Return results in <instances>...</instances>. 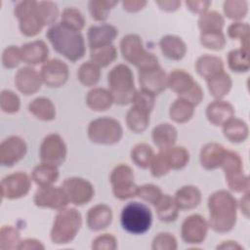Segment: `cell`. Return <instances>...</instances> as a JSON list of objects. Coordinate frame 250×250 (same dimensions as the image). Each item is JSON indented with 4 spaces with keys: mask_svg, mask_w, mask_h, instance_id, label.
Wrapping results in <instances>:
<instances>
[{
    "mask_svg": "<svg viewBox=\"0 0 250 250\" xmlns=\"http://www.w3.org/2000/svg\"><path fill=\"white\" fill-rule=\"evenodd\" d=\"M238 202L228 190L220 189L208 197V225L214 231L226 233L230 231L237 219Z\"/></svg>",
    "mask_w": 250,
    "mask_h": 250,
    "instance_id": "cell-1",
    "label": "cell"
},
{
    "mask_svg": "<svg viewBox=\"0 0 250 250\" xmlns=\"http://www.w3.org/2000/svg\"><path fill=\"white\" fill-rule=\"evenodd\" d=\"M46 37L57 53L72 62L82 59L86 53L85 40L81 32L72 30L61 22L51 25Z\"/></svg>",
    "mask_w": 250,
    "mask_h": 250,
    "instance_id": "cell-2",
    "label": "cell"
},
{
    "mask_svg": "<svg viewBox=\"0 0 250 250\" xmlns=\"http://www.w3.org/2000/svg\"><path fill=\"white\" fill-rule=\"evenodd\" d=\"M107 82L115 104L127 105L133 103L137 89L135 88L133 72L128 65L119 63L112 67L107 74Z\"/></svg>",
    "mask_w": 250,
    "mask_h": 250,
    "instance_id": "cell-3",
    "label": "cell"
},
{
    "mask_svg": "<svg viewBox=\"0 0 250 250\" xmlns=\"http://www.w3.org/2000/svg\"><path fill=\"white\" fill-rule=\"evenodd\" d=\"M82 226V217L75 208H62L55 217L50 232L54 244H67L71 242Z\"/></svg>",
    "mask_w": 250,
    "mask_h": 250,
    "instance_id": "cell-4",
    "label": "cell"
},
{
    "mask_svg": "<svg viewBox=\"0 0 250 250\" xmlns=\"http://www.w3.org/2000/svg\"><path fill=\"white\" fill-rule=\"evenodd\" d=\"M120 223L124 230L132 234H144L151 227L152 214L144 203L131 201L127 203L120 214Z\"/></svg>",
    "mask_w": 250,
    "mask_h": 250,
    "instance_id": "cell-5",
    "label": "cell"
},
{
    "mask_svg": "<svg viewBox=\"0 0 250 250\" xmlns=\"http://www.w3.org/2000/svg\"><path fill=\"white\" fill-rule=\"evenodd\" d=\"M120 52L123 59L138 69L159 63L157 58L145 49L143 40L138 34L125 35L120 41Z\"/></svg>",
    "mask_w": 250,
    "mask_h": 250,
    "instance_id": "cell-6",
    "label": "cell"
},
{
    "mask_svg": "<svg viewBox=\"0 0 250 250\" xmlns=\"http://www.w3.org/2000/svg\"><path fill=\"white\" fill-rule=\"evenodd\" d=\"M87 133L92 143L110 146L117 144L122 139L123 128L116 119L104 116L91 121Z\"/></svg>",
    "mask_w": 250,
    "mask_h": 250,
    "instance_id": "cell-7",
    "label": "cell"
},
{
    "mask_svg": "<svg viewBox=\"0 0 250 250\" xmlns=\"http://www.w3.org/2000/svg\"><path fill=\"white\" fill-rule=\"evenodd\" d=\"M242 159L233 150H227L225 160L221 166L224 171L226 183L230 190L237 193L249 191V179L243 171Z\"/></svg>",
    "mask_w": 250,
    "mask_h": 250,
    "instance_id": "cell-8",
    "label": "cell"
},
{
    "mask_svg": "<svg viewBox=\"0 0 250 250\" xmlns=\"http://www.w3.org/2000/svg\"><path fill=\"white\" fill-rule=\"evenodd\" d=\"M133 169L127 164H119L111 171L109 181L114 197L125 200L137 196L138 187L135 184Z\"/></svg>",
    "mask_w": 250,
    "mask_h": 250,
    "instance_id": "cell-9",
    "label": "cell"
},
{
    "mask_svg": "<svg viewBox=\"0 0 250 250\" xmlns=\"http://www.w3.org/2000/svg\"><path fill=\"white\" fill-rule=\"evenodd\" d=\"M36 3L37 1H21L14 10L15 17L19 20L21 33L26 37L38 35L44 27L34 12Z\"/></svg>",
    "mask_w": 250,
    "mask_h": 250,
    "instance_id": "cell-10",
    "label": "cell"
},
{
    "mask_svg": "<svg viewBox=\"0 0 250 250\" xmlns=\"http://www.w3.org/2000/svg\"><path fill=\"white\" fill-rule=\"evenodd\" d=\"M66 153V145L59 134L52 133L43 139L39 149L41 162L58 167L64 162Z\"/></svg>",
    "mask_w": 250,
    "mask_h": 250,
    "instance_id": "cell-11",
    "label": "cell"
},
{
    "mask_svg": "<svg viewBox=\"0 0 250 250\" xmlns=\"http://www.w3.org/2000/svg\"><path fill=\"white\" fill-rule=\"evenodd\" d=\"M62 188L65 191L70 203L81 206L89 203L95 194L93 185L86 179L71 177L63 181Z\"/></svg>",
    "mask_w": 250,
    "mask_h": 250,
    "instance_id": "cell-12",
    "label": "cell"
},
{
    "mask_svg": "<svg viewBox=\"0 0 250 250\" xmlns=\"http://www.w3.org/2000/svg\"><path fill=\"white\" fill-rule=\"evenodd\" d=\"M138 75L141 89L148 91L155 96L168 88V75L159 63L138 69Z\"/></svg>",
    "mask_w": 250,
    "mask_h": 250,
    "instance_id": "cell-13",
    "label": "cell"
},
{
    "mask_svg": "<svg viewBox=\"0 0 250 250\" xmlns=\"http://www.w3.org/2000/svg\"><path fill=\"white\" fill-rule=\"evenodd\" d=\"M208 222L199 214H192L187 217L181 228V236L187 244H200L202 243L208 233Z\"/></svg>",
    "mask_w": 250,
    "mask_h": 250,
    "instance_id": "cell-14",
    "label": "cell"
},
{
    "mask_svg": "<svg viewBox=\"0 0 250 250\" xmlns=\"http://www.w3.org/2000/svg\"><path fill=\"white\" fill-rule=\"evenodd\" d=\"M0 187L2 198L19 199L28 193L31 188V180L27 174L16 172L4 177Z\"/></svg>",
    "mask_w": 250,
    "mask_h": 250,
    "instance_id": "cell-15",
    "label": "cell"
},
{
    "mask_svg": "<svg viewBox=\"0 0 250 250\" xmlns=\"http://www.w3.org/2000/svg\"><path fill=\"white\" fill-rule=\"evenodd\" d=\"M34 203L40 208L61 210L69 203L67 195L62 187H39L34 194Z\"/></svg>",
    "mask_w": 250,
    "mask_h": 250,
    "instance_id": "cell-16",
    "label": "cell"
},
{
    "mask_svg": "<svg viewBox=\"0 0 250 250\" xmlns=\"http://www.w3.org/2000/svg\"><path fill=\"white\" fill-rule=\"evenodd\" d=\"M27 151V146L19 136H10L0 145V163L5 167H12L21 160Z\"/></svg>",
    "mask_w": 250,
    "mask_h": 250,
    "instance_id": "cell-17",
    "label": "cell"
},
{
    "mask_svg": "<svg viewBox=\"0 0 250 250\" xmlns=\"http://www.w3.org/2000/svg\"><path fill=\"white\" fill-rule=\"evenodd\" d=\"M42 81L50 88H59L63 86L69 75L68 66L59 59L47 61L40 70Z\"/></svg>",
    "mask_w": 250,
    "mask_h": 250,
    "instance_id": "cell-18",
    "label": "cell"
},
{
    "mask_svg": "<svg viewBox=\"0 0 250 250\" xmlns=\"http://www.w3.org/2000/svg\"><path fill=\"white\" fill-rule=\"evenodd\" d=\"M42 83L40 72L31 66L20 68L15 75V85L17 89L25 96L37 93L41 89Z\"/></svg>",
    "mask_w": 250,
    "mask_h": 250,
    "instance_id": "cell-19",
    "label": "cell"
},
{
    "mask_svg": "<svg viewBox=\"0 0 250 250\" xmlns=\"http://www.w3.org/2000/svg\"><path fill=\"white\" fill-rule=\"evenodd\" d=\"M118 35V30L115 26L109 23L95 24L89 27L87 32L88 46L90 50L111 45L113 40Z\"/></svg>",
    "mask_w": 250,
    "mask_h": 250,
    "instance_id": "cell-20",
    "label": "cell"
},
{
    "mask_svg": "<svg viewBox=\"0 0 250 250\" xmlns=\"http://www.w3.org/2000/svg\"><path fill=\"white\" fill-rule=\"evenodd\" d=\"M227 148L218 143H208L202 146L199 154L201 166L206 170H215L221 168L226 154Z\"/></svg>",
    "mask_w": 250,
    "mask_h": 250,
    "instance_id": "cell-21",
    "label": "cell"
},
{
    "mask_svg": "<svg viewBox=\"0 0 250 250\" xmlns=\"http://www.w3.org/2000/svg\"><path fill=\"white\" fill-rule=\"evenodd\" d=\"M21 61L29 65L45 63L49 57V48L43 40L25 43L21 48Z\"/></svg>",
    "mask_w": 250,
    "mask_h": 250,
    "instance_id": "cell-22",
    "label": "cell"
},
{
    "mask_svg": "<svg viewBox=\"0 0 250 250\" xmlns=\"http://www.w3.org/2000/svg\"><path fill=\"white\" fill-rule=\"evenodd\" d=\"M86 219L89 229L100 231L109 227L112 223V210L106 204H98L89 209Z\"/></svg>",
    "mask_w": 250,
    "mask_h": 250,
    "instance_id": "cell-23",
    "label": "cell"
},
{
    "mask_svg": "<svg viewBox=\"0 0 250 250\" xmlns=\"http://www.w3.org/2000/svg\"><path fill=\"white\" fill-rule=\"evenodd\" d=\"M233 116V106L229 102L223 100H215L206 107V117L214 126H223L224 123Z\"/></svg>",
    "mask_w": 250,
    "mask_h": 250,
    "instance_id": "cell-24",
    "label": "cell"
},
{
    "mask_svg": "<svg viewBox=\"0 0 250 250\" xmlns=\"http://www.w3.org/2000/svg\"><path fill=\"white\" fill-rule=\"evenodd\" d=\"M151 138L159 150H166L175 146L178 139V132L172 124L161 123L153 128Z\"/></svg>",
    "mask_w": 250,
    "mask_h": 250,
    "instance_id": "cell-25",
    "label": "cell"
},
{
    "mask_svg": "<svg viewBox=\"0 0 250 250\" xmlns=\"http://www.w3.org/2000/svg\"><path fill=\"white\" fill-rule=\"evenodd\" d=\"M162 55L172 61H180L187 54V45L183 39L176 35H165L159 41Z\"/></svg>",
    "mask_w": 250,
    "mask_h": 250,
    "instance_id": "cell-26",
    "label": "cell"
},
{
    "mask_svg": "<svg viewBox=\"0 0 250 250\" xmlns=\"http://www.w3.org/2000/svg\"><path fill=\"white\" fill-rule=\"evenodd\" d=\"M193 77L183 69H175L169 73L167 77V86L174 93L178 95V98L185 96L194 85Z\"/></svg>",
    "mask_w": 250,
    "mask_h": 250,
    "instance_id": "cell-27",
    "label": "cell"
},
{
    "mask_svg": "<svg viewBox=\"0 0 250 250\" xmlns=\"http://www.w3.org/2000/svg\"><path fill=\"white\" fill-rule=\"evenodd\" d=\"M195 70L202 78L208 80L224 71V62L221 58L213 55H203L195 62Z\"/></svg>",
    "mask_w": 250,
    "mask_h": 250,
    "instance_id": "cell-28",
    "label": "cell"
},
{
    "mask_svg": "<svg viewBox=\"0 0 250 250\" xmlns=\"http://www.w3.org/2000/svg\"><path fill=\"white\" fill-rule=\"evenodd\" d=\"M201 191L195 186L188 185L179 188L175 193V201L180 210H191L201 202Z\"/></svg>",
    "mask_w": 250,
    "mask_h": 250,
    "instance_id": "cell-29",
    "label": "cell"
},
{
    "mask_svg": "<svg viewBox=\"0 0 250 250\" xmlns=\"http://www.w3.org/2000/svg\"><path fill=\"white\" fill-rule=\"evenodd\" d=\"M157 218L163 223H172L178 219L179 207L174 197L169 194H162L153 204Z\"/></svg>",
    "mask_w": 250,
    "mask_h": 250,
    "instance_id": "cell-30",
    "label": "cell"
},
{
    "mask_svg": "<svg viewBox=\"0 0 250 250\" xmlns=\"http://www.w3.org/2000/svg\"><path fill=\"white\" fill-rule=\"evenodd\" d=\"M114 103L109 90L104 88H94L86 96V104L94 111H105Z\"/></svg>",
    "mask_w": 250,
    "mask_h": 250,
    "instance_id": "cell-31",
    "label": "cell"
},
{
    "mask_svg": "<svg viewBox=\"0 0 250 250\" xmlns=\"http://www.w3.org/2000/svg\"><path fill=\"white\" fill-rule=\"evenodd\" d=\"M222 127L224 137L231 143H242L248 138V126L239 118L233 116L224 123Z\"/></svg>",
    "mask_w": 250,
    "mask_h": 250,
    "instance_id": "cell-32",
    "label": "cell"
},
{
    "mask_svg": "<svg viewBox=\"0 0 250 250\" xmlns=\"http://www.w3.org/2000/svg\"><path fill=\"white\" fill-rule=\"evenodd\" d=\"M149 111L133 104L126 114L127 127L136 134L145 132L149 124Z\"/></svg>",
    "mask_w": 250,
    "mask_h": 250,
    "instance_id": "cell-33",
    "label": "cell"
},
{
    "mask_svg": "<svg viewBox=\"0 0 250 250\" xmlns=\"http://www.w3.org/2000/svg\"><path fill=\"white\" fill-rule=\"evenodd\" d=\"M28 111L42 121H52L56 118V107L53 102L45 97L34 99L28 104Z\"/></svg>",
    "mask_w": 250,
    "mask_h": 250,
    "instance_id": "cell-34",
    "label": "cell"
},
{
    "mask_svg": "<svg viewBox=\"0 0 250 250\" xmlns=\"http://www.w3.org/2000/svg\"><path fill=\"white\" fill-rule=\"evenodd\" d=\"M59 178L58 167L52 164L43 163L36 165L31 172L32 181L39 187L52 186Z\"/></svg>",
    "mask_w": 250,
    "mask_h": 250,
    "instance_id": "cell-35",
    "label": "cell"
},
{
    "mask_svg": "<svg viewBox=\"0 0 250 250\" xmlns=\"http://www.w3.org/2000/svg\"><path fill=\"white\" fill-rule=\"evenodd\" d=\"M206 82L210 95L216 100H222L229 93L232 87L231 78L225 71L206 80Z\"/></svg>",
    "mask_w": 250,
    "mask_h": 250,
    "instance_id": "cell-36",
    "label": "cell"
},
{
    "mask_svg": "<svg viewBox=\"0 0 250 250\" xmlns=\"http://www.w3.org/2000/svg\"><path fill=\"white\" fill-rule=\"evenodd\" d=\"M194 113V105L185 99L178 98L170 106V118L179 124L189 121Z\"/></svg>",
    "mask_w": 250,
    "mask_h": 250,
    "instance_id": "cell-37",
    "label": "cell"
},
{
    "mask_svg": "<svg viewBox=\"0 0 250 250\" xmlns=\"http://www.w3.org/2000/svg\"><path fill=\"white\" fill-rule=\"evenodd\" d=\"M34 12L43 26L55 24L60 14L58 5L52 1L37 2Z\"/></svg>",
    "mask_w": 250,
    "mask_h": 250,
    "instance_id": "cell-38",
    "label": "cell"
},
{
    "mask_svg": "<svg viewBox=\"0 0 250 250\" xmlns=\"http://www.w3.org/2000/svg\"><path fill=\"white\" fill-rule=\"evenodd\" d=\"M197 23L201 32L223 31L225 19L217 11H207L200 15Z\"/></svg>",
    "mask_w": 250,
    "mask_h": 250,
    "instance_id": "cell-39",
    "label": "cell"
},
{
    "mask_svg": "<svg viewBox=\"0 0 250 250\" xmlns=\"http://www.w3.org/2000/svg\"><path fill=\"white\" fill-rule=\"evenodd\" d=\"M77 78L83 86L93 87L100 81L101 68L91 61L85 62L78 68Z\"/></svg>",
    "mask_w": 250,
    "mask_h": 250,
    "instance_id": "cell-40",
    "label": "cell"
},
{
    "mask_svg": "<svg viewBox=\"0 0 250 250\" xmlns=\"http://www.w3.org/2000/svg\"><path fill=\"white\" fill-rule=\"evenodd\" d=\"M116 58L117 51L112 44L90 50V61L100 68L106 67L113 62Z\"/></svg>",
    "mask_w": 250,
    "mask_h": 250,
    "instance_id": "cell-41",
    "label": "cell"
},
{
    "mask_svg": "<svg viewBox=\"0 0 250 250\" xmlns=\"http://www.w3.org/2000/svg\"><path fill=\"white\" fill-rule=\"evenodd\" d=\"M130 155L134 164L142 169H146L150 165L154 152L150 146L146 143H140L132 148Z\"/></svg>",
    "mask_w": 250,
    "mask_h": 250,
    "instance_id": "cell-42",
    "label": "cell"
},
{
    "mask_svg": "<svg viewBox=\"0 0 250 250\" xmlns=\"http://www.w3.org/2000/svg\"><path fill=\"white\" fill-rule=\"evenodd\" d=\"M172 170H180L187 166L189 161V153L184 146H172L166 150H163Z\"/></svg>",
    "mask_w": 250,
    "mask_h": 250,
    "instance_id": "cell-43",
    "label": "cell"
},
{
    "mask_svg": "<svg viewBox=\"0 0 250 250\" xmlns=\"http://www.w3.org/2000/svg\"><path fill=\"white\" fill-rule=\"evenodd\" d=\"M61 23L72 30L80 32L85 26V18L78 9L67 7L62 13Z\"/></svg>",
    "mask_w": 250,
    "mask_h": 250,
    "instance_id": "cell-44",
    "label": "cell"
},
{
    "mask_svg": "<svg viewBox=\"0 0 250 250\" xmlns=\"http://www.w3.org/2000/svg\"><path fill=\"white\" fill-rule=\"evenodd\" d=\"M117 1L111 0H91L88 3L89 12L93 20L104 21L107 20L110 10L117 4Z\"/></svg>",
    "mask_w": 250,
    "mask_h": 250,
    "instance_id": "cell-45",
    "label": "cell"
},
{
    "mask_svg": "<svg viewBox=\"0 0 250 250\" xmlns=\"http://www.w3.org/2000/svg\"><path fill=\"white\" fill-rule=\"evenodd\" d=\"M228 65L233 72H247L250 67L249 53L234 49L228 54Z\"/></svg>",
    "mask_w": 250,
    "mask_h": 250,
    "instance_id": "cell-46",
    "label": "cell"
},
{
    "mask_svg": "<svg viewBox=\"0 0 250 250\" xmlns=\"http://www.w3.org/2000/svg\"><path fill=\"white\" fill-rule=\"evenodd\" d=\"M249 24L241 21H233L228 27V36L231 39H239L240 49L246 53H249Z\"/></svg>",
    "mask_w": 250,
    "mask_h": 250,
    "instance_id": "cell-47",
    "label": "cell"
},
{
    "mask_svg": "<svg viewBox=\"0 0 250 250\" xmlns=\"http://www.w3.org/2000/svg\"><path fill=\"white\" fill-rule=\"evenodd\" d=\"M223 10L227 18L234 21H240L248 12V3L244 0H228L224 2Z\"/></svg>",
    "mask_w": 250,
    "mask_h": 250,
    "instance_id": "cell-48",
    "label": "cell"
},
{
    "mask_svg": "<svg viewBox=\"0 0 250 250\" xmlns=\"http://www.w3.org/2000/svg\"><path fill=\"white\" fill-rule=\"evenodd\" d=\"M20 231L12 226H2L0 229V249H18L21 242Z\"/></svg>",
    "mask_w": 250,
    "mask_h": 250,
    "instance_id": "cell-49",
    "label": "cell"
},
{
    "mask_svg": "<svg viewBox=\"0 0 250 250\" xmlns=\"http://www.w3.org/2000/svg\"><path fill=\"white\" fill-rule=\"evenodd\" d=\"M199 41L204 48L213 50V51L223 50L227 43V40L223 31L200 32Z\"/></svg>",
    "mask_w": 250,
    "mask_h": 250,
    "instance_id": "cell-50",
    "label": "cell"
},
{
    "mask_svg": "<svg viewBox=\"0 0 250 250\" xmlns=\"http://www.w3.org/2000/svg\"><path fill=\"white\" fill-rule=\"evenodd\" d=\"M0 107L5 113H16L20 110L21 100L15 92L11 90H2L0 95Z\"/></svg>",
    "mask_w": 250,
    "mask_h": 250,
    "instance_id": "cell-51",
    "label": "cell"
},
{
    "mask_svg": "<svg viewBox=\"0 0 250 250\" xmlns=\"http://www.w3.org/2000/svg\"><path fill=\"white\" fill-rule=\"evenodd\" d=\"M151 248L153 250H176L178 248V242L172 233L159 232L154 236Z\"/></svg>",
    "mask_w": 250,
    "mask_h": 250,
    "instance_id": "cell-52",
    "label": "cell"
},
{
    "mask_svg": "<svg viewBox=\"0 0 250 250\" xmlns=\"http://www.w3.org/2000/svg\"><path fill=\"white\" fill-rule=\"evenodd\" d=\"M150 172L151 175L154 178H160L165 176L166 174H168V172L171 170L170 166L168 164V161L166 159L165 153L163 150H159V152L157 154H154L150 165Z\"/></svg>",
    "mask_w": 250,
    "mask_h": 250,
    "instance_id": "cell-53",
    "label": "cell"
},
{
    "mask_svg": "<svg viewBox=\"0 0 250 250\" xmlns=\"http://www.w3.org/2000/svg\"><path fill=\"white\" fill-rule=\"evenodd\" d=\"M162 194L163 193L160 188L153 184H145L143 186H140L138 187L137 190L138 197L152 205L159 199Z\"/></svg>",
    "mask_w": 250,
    "mask_h": 250,
    "instance_id": "cell-54",
    "label": "cell"
},
{
    "mask_svg": "<svg viewBox=\"0 0 250 250\" xmlns=\"http://www.w3.org/2000/svg\"><path fill=\"white\" fill-rule=\"evenodd\" d=\"M2 64L7 69L16 68L21 61V48L17 46H9L2 53Z\"/></svg>",
    "mask_w": 250,
    "mask_h": 250,
    "instance_id": "cell-55",
    "label": "cell"
},
{
    "mask_svg": "<svg viewBox=\"0 0 250 250\" xmlns=\"http://www.w3.org/2000/svg\"><path fill=\"white\" fill-rule=\"evenodd\" d=\"M117 248V239L110 233L98 235L92 241L93 250H114Z\"/></svg>",
    "mask_w": 250,
    "mask_h": 250,
    "instance_id": "cell-56",
    "label": "cell"
},
{
    "mask_svg": "<svg viewBox=\"0 0 250 250\" xmlns=\"http://www.w3.org/2000/svg\"><path fill=\"white\" fill-rule=\"evenodd\" d=\"M154 103H155V95L151 94L148 91L141 89L140 91H137V94L132 104L151 112L154 107Z\"/></svg>",
    "mask_w": 250,
    "mask_h": 250,
    "instance_id": "cell-57",
    "label": "cell"
},
{
    "mask_svg": "<svg viewBox=\"0 0 250 250\" xmlns=\"http://www.w3.org/2000/svg\"><path fill=\"white\" fill-rule=\"evenodd\" d=\"M212 2L211 1H204V0H193V1H186V6L188 7V9L194 13V14H198V15H202L204 13H206L209 9V7L211 6Z\"/></svg>",
    "mask_w": 250,
    "mask_h": 250,
    "instance_id": "cell-58",
    "label": "cell"
},
{
    "mask_svg": "<svg viewBox=\"0 0 250 250\" xmlns=\"http://www.w3.org/2000/svg\"><path fill=\"white\" fill-rule=\"evenodd\" d=\"M18 249L23 250H44L45 246L42 244L41 241L35 238H26L20 242Z\"/></svg>",
    "mask_w": 250,
    "mask_h": 250,
    "instance_id": "cell-59",
    "label": "cell"
},
{
    "mask_svg": "<svg viewBox=\"0 0 250 250\" xmlns=\"http://www.w3.org/2000/svg\"><path fill=\"white\" fill-rule=\"evenodd\" d=\"M146 5V1L139 0H125L122 2L123 9L129 13H136L141 11Z\"/></svg>",
    "mask_w": 250,
    "mask_h": 250,
    "instance_id": "cell-60",
    "label": "cell"
},
{
    "mask_svg": "<svg viewBox=\"0 0 250 250\" xmlns=\"http://www.w3.org/2000/svg\"><path fill=\"white\" fill-rule=\"evenodd\" d=\"M155 4L165 12H174L181 6V1L178 0H168V1H156Z\"/></svg>",
    "mask_w": 250,
    "mask_h": 250,
    "instance_id": "cell-61",
    "label": "cell"
},
{
    "mask_svg": "<svg viewBox=\"0 0 250 250\" xmlns=\"http://www.w3.org/2000/svg\"><path fill=\"white\" fill-rule=\"evenodd\" d=\"M237 204H238L239 209L241 210V213L246 218H248V216H249V191H247L243 194V196L240 198L239 203H237Z\"/></svg>",
    "mask_w": 250,
    "mask_h": 250,
    "instance_id": "cell-62",
    "label": "cell"
},
{
    "mask_svg": "<svg viewBox=\"0 0 250 250\" xmlns=\"http://www.w3.org/2000/svg\"><path fill=\"white\" fill-rule=\"evenodd\" d=\"M217 249H243V247L239 245L236 241L227 240L222 242L220 245H218Z\"/></svg>",
    "mask_w": 250,
    "mask_h": 250,
    "instance_id": "cell-63",
    "label": "cell"
}]
</instances>
